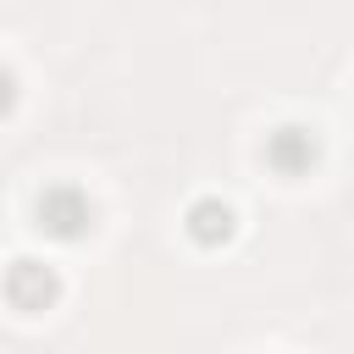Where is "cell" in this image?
Masks as SVG:
<instances>
[{"instance_id": "cell-1", "label": "cell", "mask_w": 354, "mask_h": 354, "mask_svg": "<svg viewBox=\"0 0 354 354\" xmlns=\"http://www.w3.org/2000/svg\"><path fill=\"white\" fill-rule=\"evenodd\" d=\"M33 216H39V227H44L50 238H66V243L94 227V205H88V194H83L77 183H50V188L33 199Z\"/></svg>"}, {"instance_id": "cell-3", "label": "cell", "mask_w": 354, "mask_h": 354, "mask_svg": "<svg viewBox=\"0 0 354 354\" xmlns=\"http://www.w3.org/2000/svg\"><path fill=\"white\" fill-rule=\"evenodd\" d=\"M61 293V282H55V271L44 266V260H11V271H6V299L17 304V310H44L50 299Z\"/></svg>"}, {"instance_id": "cell-2", "label": "cell", "mask_w": 354, "mask_h": 354, "mask_svg": "<svg viewBox=\"0 0 354 354\" xmlns=\"http://www.w3.org/2000/svg\"><path fill=\"white\" fill-rule=\"evenodd\" d=\"M315 155H321V144H315V127L282 122V127L266 138V166H271V171H282V177H299V171H310V166H315Z\"/></svg>"}, {"instance_id": "cell-4", "label": "cell", "mask_w": 354, "mask_h": 354, "mask_svg": "<svg viewBox=\"0 0 354 354\" xmlns=\"http://www.w3.org/2000/svg\"><path fill=\"white\" fill-rule=\"evenodd\" d=\"M188 238H194V243H227V238H232V210H227L221 199H210V194L194 199V205H188Z\"/></svg>"}]
</instances>
